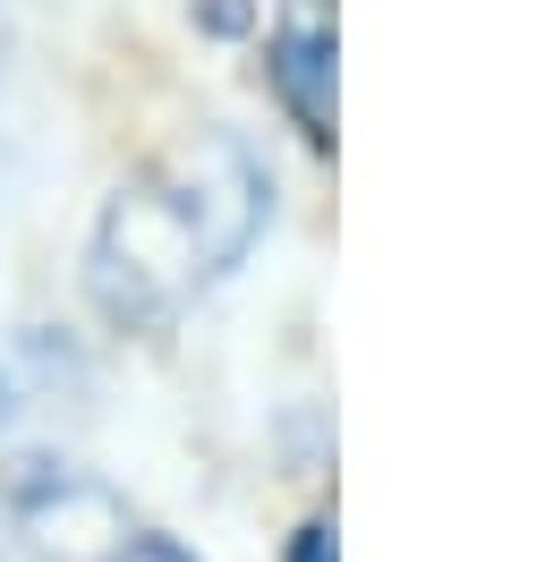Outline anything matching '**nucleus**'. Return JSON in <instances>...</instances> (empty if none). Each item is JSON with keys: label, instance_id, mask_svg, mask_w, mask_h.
I'll return each instance as SVG.
<instances>
[{"label": "nucleus", "instance_id": "f257e3e1", "mask_svg": "<svg viewBox=\"0 0 545 562\" xmlns=\"http://www.w3.org/2000/svg\"><path fill=\"white\" fill-rule=\"evenodd\" d=\"M265 222V171L231 137L179 145L129 188L94 239V290L120 324H170L213 273H231Z\"/></svg>", "mask_w": 545, "mask_h": 562}, {"label": "nucleus", "instance_id": "f03ea898", "mask_svg": "<svg viewBox=\"0 0 545 562\" xmlns=\"http://www.w3.org/2000/svg\"><path fill=\"white\" fill-rule=\"evenodd\" d=\"M272 86H281V103L299 111V128L315 145L333 137V9L324 0H299L281 18V35H272Z\"/></svg>", "mask_w": 545, "mask_h": 562}, {"label": "nucleus", "instance_id": "7ed1b4c3", "mask_svg": "<svg viewBox=\"0 0 545 562\" xmlns=\"http://www.w3.org/2000/svg\"><path fill=\"white\" fill-rule=\"evenodd\" d=\"M102 562H197L188 546H170V537H120Z\"/></svg>", "mask_w": 545, "mask_h": 562}, {"label": "nucleus", "instance_id": "20e7f679", "mask_svg": "<svg viewBox=\"0 0 545 562\" xmlns=\"http://www.w3.org/2000/svg\"><path fill=\"white\" fill-rule=\"evenodd\" d=\"M290 562H333V528H299V554Z\"/></svg>", "mask_w": 545, "mask_h": 562}, {"label": "nucleus", "instance_id": "39448f33", "mask_svg": "<svg viewBox=\"0 0 545 562\" xmlns=\"http://www.w3.org/2000/svg\"><path fill=\"white\" fill-rule=\"evenodd\" d=\"M0 418H9V384H0Z\"/></svg>", "mask_w": 545, "mask_h": 562}]
</instances>
